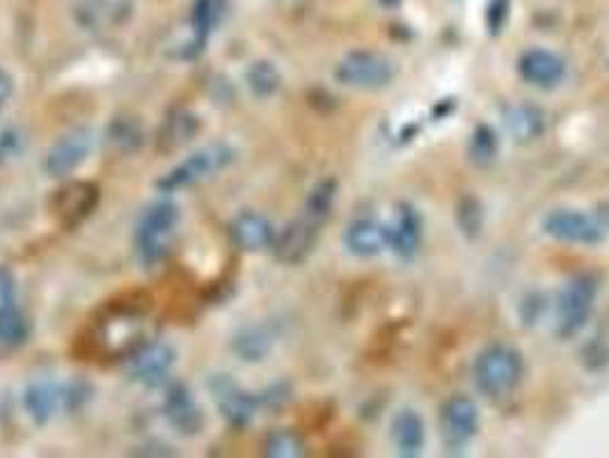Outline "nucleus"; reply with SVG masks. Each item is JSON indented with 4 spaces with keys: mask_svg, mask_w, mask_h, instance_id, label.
<instances>
[{
    "mask_svg": "<svg viewBox=\"0 0 609 458\" xmlns=\"http://www.w3.org/2000/svg\"><path fill=\"white\" fill-rule=\"evenodd\" d=\"M163 415L179 433L184 435H195L197 431H202V426H205L202 410L184 383H174L168 387L163 399Z\"/></svg>",
    "mask_w": 609,
    "mask_h": 458,
    "instance_id": "f3484780",
    "label": "nucleus"
},
{
    "mask_svg": "<svg viewBox=\"0 0 609 458\" xmlns=\"http://www.w3.org/2000/svg\"><path fill=\"white\" fill-rule=\"evenodd\" d=\"M422 241V218L415 206L401 204L397 212V220L386 225V245L401 260H411Z\"/></svg>",
    "mask_w": 609,
    "mask_h": 458,
    "instance_id": "a211bd4d",
    "label": "nucleus"
},
{
    "mask_svg": "<svg viewBox=\"0 0 609 458\" xmlns=\"http://www.w3.org/2000/svg\"><path fill=\"white\" fill-rule=\"evenodd\" d=\"M498 133H495L488 124H482L475 129V133H472V141H470V158H472V164H477V166H488L495 160V156H498Z\"/></svg>",
    "mask_w": 609,
    "mask_h": 458,
    "instance_id": "cd10ccee",
    "label": "nucleus"
},
{
    "mask_svg": "<svg viewBox=\"0 0 609 458\" xmlns=\"http://www.w3.org/2000/svg\"><path fill=\"white\" fill-rule=\"evenodd\" d=\"M596 218H598V222L602 225V229L605 232H609V197L598 206V214H596Z\"/></svg>",
    "mask_w": 609,
    "mask_h": 458,
    "instance_id": "c9c22d12",
    "label": "nucleus"
},
{
    "mask_svg": "<svg viewBox=\"0 0 609 458\" xmlns=\"http://www.w3.org/2000/svg\"><path fill=\"white\" fill-rule=\"evenodd\" d=\"M378 3H380L382 8L394 10V8H399V3H401V0H378Z\"/></svg>",
    "mask_w": 609,
    "mask_h": 458,
    "instance_id": "e433bc0d",
    "label": "nucleus"
},
{
    "mask_svg": "<svg viewBox=\"0 0 609 458\" xmlns=\"http://www.w3.org/2000/svg\"><path fill=\"white\" fill-rule=\"evenodd\" d=\"M99 197H101V191L97 183L70 181V183H64L60 191H56V195L51 200V212L62 227L74 229L95 214Z\"/></svg>",
    "mask_w": 609,
    "mask_h": 458,
    "instance_id": "6e6552de",
    "label": "nucleus"
},
{
    "mask_svg": "<svg viewBox=\"0 0 609 458\" xmlns=\"http://www.w3.org/2000/svg\"><path fill=\"white\" fill-rule=\"evenodd\" d=\"M334 200H337V179L319 181L317 186H314L307 195L305 216H309L312 220H317V222H324L332 212Z\"/></svg>",
    "mask_w": 609,
    "mask_h": 458,
    "instance_id": "bb28decb",
    "label": "nucleus"
},
{
    "mask_svg": "<svg viewBox=\"0 0 609 458\" xmlns=\"http://www.w3.org/2000/svg\"><path fill=\"white\" fill-rule=\"evenodd\" d=\"M232 239L241 250H264L273 245L276 229L268 218L255 212H243L232 222Z\"/></svg>",
    "mask_w": 609,
    "mask_h": 458,
    "instance_id": "6ab92c4d",
    "label": "nucleus"
},
{
    "mask_svg": "<svg viewBox=\"0 0 609 458\" xmlns=\"http://www.w3.org/2000/svg\"><path fill=\"white\" fill-rule=\"evenodd\" d=\"M199 129H202V122H199L197 114H193L188 110H176V112L170 114V118L163 124V129H161L159 147L163 152H174L179 147H184L193 141Z\"/></svg>",
    "mask_w": 609,
    "mask_h": 458,
    "instance_id": "5701e85b",
    "label": "nucleus"
},
{
    "mask_svg": "<svg viewBox=\"0 0 609 458\" xmlns=\"http://www.w3.org/2000/svg\"><path fill=\"white\" fill-rule=\"evenodd\" d=\"M273 349V335L264 326L245 328L234 337V351L245 362H259Z\"/></svg>",
    "mask_w": 609,
    "mask_h": 458,
    "instance_id": "393cba45",
    "label": "nucleus"
},
{
    "mask_svg": "<svg viewBox=\"0 0 609 458\" xmlns=\"http://www.w3.org/2000/svg\"><path fill=\"white\" fill-rule=\"evenodd\" d=\"M544 232L555 241L573 245H598L605 241V229L598 218L573 209L550 212L544 218Z\"/></svg>",
    "mask_w": 609,
    "mask_h": 458,
    "instance_id": "1a4fd4ad",
    "label": "nucleus"
},
{
    "mask_svg": "<svg viewBox=\"0 0 609 458\" xmlns=\"http://www.w3.org/2000/svg\"><path fill=\"white\" fill-rule=\"evenodd\" d=\"M16 305V280L10 268L0 266V310Z\"/></svg>",
    "mask_w": 609,
    "mask_h": 458,
    "instance_id": "72a5a7b5",
    "label": "nucleus"
},
{
    "mask_svg": "<svg viewBox=\"0 0 609 458\" xmlns=\"http://www.w3.org/2000/svg\"><path fill=\"white\" fill-rule=\"evenodd\" d=\"M245 81H247V87H251L253 95L259 97V99L273 97L282 85V76L278 72V67L273 62H268V60H257V62L247 67Z\"/></svg>",
    "mask_w": 609,
    "mask_h": 458,
    "instance_id": "a878e982",
    "label": "nucleus"
},
{
    "mask_svg": "<svg viewBox=\"0 0 609 458\" xmlns=\"http://www.w3.org/2000/svg\"><path fill=\"white\" fill-rule=\"evenodd\" d=\"M89 399V385L83 381L41 378L28 385L24 406L37 424L51 422L60 412H74Z\"/></svg>",
    "mask_w": 609,
    "mask_h": 458,
    "instance_id": "f03ea898",
    "label": "nucleus"
},
{
    "mask_svg": "<svg viewBox=\"0 0 609 458\" xmlns=\"http://www.w3.org/2000/svg\"><path fill=\"white\" fill-rule=\"evenodd\" d=\"M442 443L449 451H461L479 431V408L470 397H451L440 408Z\"/></svg>",
    "mask_w": 609,
    "mask_h": 458,
    "instance_id": "0eeeda50",
    "label": "nucleus"
},
{
    "mask_svg": "<svg viewBox=\"0 0 609 458\" xmlns=\"http://www.w3.org/2000/svg\"><path fill=\"white\" fill-rule=\"evenodd\" d=\"M89 152H93V131L74 129L70 133H64L49 149L47 160H44V168H47L49 177L64 179L74 174L85 164Z\"/></svg>",
    "mask_w": 609,
    "mask_h": 458,
    "instance_id": "9d476101",
    "label": "nucleus"
},
{
    "mask_svg": "<svg viewBox=\"0 0 609 458\" xmlns=\"http://www.w3.org/2000/svg\"><path fill=\"white\" fill-rule=\"evenodd\" d=\"M511 0H488V12H486V26L490 35H500L504 31V23L509 16Z\"/></svg>",
    "mask_w": 609,
    "mask_h": 458,
    "instance_id": "2f4dec72",
    "label": "nucleus"
},
{
    "mask_svg": "<svg viewBox=\"0 0 609 458\" xmlns=\"http://www.w3.org/2000/svg\"><path fill=\"white\" fill-rule=\"evenodd\" d=\"M334 79L355 89H380L392 83L394 64L374 51H353L337 64Z\"/></svg>",
    "mask_w": 609,
    "mask_h": 458,
    "instance_id": "423d86ee",
    "label": "nucleus"
},
{
    "mask_svg": "<svg viewBox=\"0 0 609 458\" xmlns=\"http://www.w3.org/2000/svg\"><path fill=\"white\" fill-rule=\"evenodd\" d=\"M504 124L507 131L511 133V137L515 143H532L538 141L540 135L546 131V118L544 110L523 104V106H513L504 112Z\"/></svg>",
    "mask_w": 609,
    "mask_h": 458,
    "instance_id": "412c9836",
    "label": "nucleus"
},
{
    "mask_svg": "<svg viewBox=\"0 0 609 458\" xmlns=\"http://www.w3.org/2000/svg\"><path fill=\"white\" fill-rule=\"evenodd\" d=\"M31 335L28 318L16 305L0 310V353L19 349Z\"/></svg>",
    "mask_w": 609,
    "mask_h": 458,
    "instance_id": "b1692460",
    "label": "nucleus"
},
{
    "mask_svg": "<svg viewBox=\"0 0 609 458\" xmlns=\"http://www.w3.org/2000/svg\"><path fill=\"white\" fill-rule=\"evenodd\" d=\"M475 385L479 393L486 397H504L517 387L523 374H525V362L523 355L517 353L513 347L507 343H490L484 349L475 362Z\"/></svg>",
    "mask_w": 609,
    "mask_h": 458,
    "instance_id": "f257e3e1",
    "label": "nucleus"
},
{
    "mask_svg": "<svg viewBox=\"0 0 609 458\" xmlns=\"http://www.w3.org/2000/svg\"><path fill=\"white\" fill-rule=\"evenodd\" d=\"M176 225L179 206L174 202L161 200L147 206L138 220V227H135V248H138L143 264H159L168 255Z\"/></svg>",
    "mask_w": 609,
    "mask_h": 458,
    "instance_id": "7ed1b4c3",
    "label": "nucleus"
},
{
    "mask_svg": "<svg viewBox=\"0 0 609 458\" xmlns=\"http://www.w3.org/2000/svg\"><path fill=\"white\" fill-rule=\"evenodd\" d=\"M24 135H21L16 129H8L0 133V160H8L19 156L24 152Z\"/></svg>",
    "mask_w": 609,
    "mask_h": 458,
    "instance_id": "473e14b6",
    "label": "nucleus"
},
{
    "mask_svg": "<svg viewBox=\"0 0 609 458\" xmlns=\"http://www.w3.org/2000/svg\"><path fill=\"white\" fill-rule=\"evenodd\" d=\"M211 393L222 412V418L228 420L232 426L241 429L255 420L259 399L251 393H245V389H241L232 378L214 376Z\"/></svg>",
    "mask_w": 609,
    "mask_h": 458,
    "instance_id": "4468645a",
    "label": "nucleus"
},
{
    "mask_svg": "<svg viewBox=\"0 0 609 458\" xmlns=\"http://www.w3.org/2000/svg\"><path fill=\"white\" fill-rule=\"evenodd\" d=\"M133 0H76L74 19L81 28L89 33L118 31L129 21Z\"/></svg>",
    "mask_w": 609,
    "mask_h": 458,
    "instance_id": "f8f14e48",
    "label": "nucleus"
},
{
    "mask_svg": "<svg viewBox=\"0 0 609 458\" xmlns=\"http://www.w3.org/2000/svg\"><path fill=\"white\" fill-rule=\"evenodd\" d=\"M517 74L529 85L550 89L557 87L563 76H567V62L552 51L529 49L517 60Z\"/></svg>",
    "mask_w": 609,
    "mask_h": 458,
    "instance_id": "dca6fc26",
    "label": "nucleus"
},
{
    "mask_svg": "<svg viewBox=\"0 0 609 458\" xmlns=\"http://www.w3.org/2000/svg\"><path fill=\"white\" fill-rule=\"evenodd\" d=\"M319 227H321V222L312 220L309 216H303V218L289 222L280 234H276V241H273V245H270L276 252L278 262L289 264V266L305 262L314 243H317Z\"/></svg>",
    "mask_w": 609,
    "mask_h": 458,
    "instance_id": "ddd939ff",
    "label": "nucleus"
},
{
    "mask_svg": "<svg viewBox=\"0 0 609 458\" xmlns=\"http://www.w3.org/2000/svg\"><path fill=\"white\" fill-rule=\"evenodd\" d=\"M224 8H228L224 0H195L191 10V37L182 46V51H179V58L193 60L205 51L211 33L224 14Z\"/></svg>",
    "mask_w": 609,
    "mask_h": 458,
    "instance_id": "2eb2a0df",
    "label": "nucleus"
},
{
    "mask_svg": "<svg viewBox=\"0 0 609 458\" xmlns=\"http://www.w3.org/2000/svg\"><path fill=\"white\" fill-rule=\"evenodd\" d=\"M12 89H14V83H12V76L5 72L3 67H0V108H3L10 97H12Z\"/></svg>",
    "mask_w": 609,
    "mask_h": 458,
    "instance_id": "f704fd0d",
    "label": "nucleus"
},
{
    "mask_svg": "<svg viewBox=\"0 0 609 458\" xmlns=\"http://www.w3.org/2000/svg\"><path fill=\"white\" fill-rule=\"evenodd\" d=\"M344 243L355 257H376L382 248H388L386 225H380L372 218H357L346 227Z\"/></svg>",
    "mask_w": 609,
    "mask_h": 458,
    "instance_id": "aec40b11",
    "label": "nucleus"
},
{
    "mask_svg": "<svg viewBox=\"0 0 609 458\" xmlns=\"http://www.w3.org/2000/svg\"><path fill=\"white\" fill-rule=\"evenodd\" d=\"M305 447L303 441L299 438L296 433L289 431V429H280L273 431L268 435L266 441V456H273V458H296L303 456Z\"/></svg>",
    "mask_w": 609,
    "mask_h": 458,
    "instance_id": "c85d7f7f",
    "label": "nucleus"
},
{
    "mask_svg": "<svg viewBox=\"0 0 609 458\" xmlns=\"http://www.w3.org/2000/svg\"><path fill=\"white\" fill-rule=\"evenodd\" d=\"M596 293L598 285L592 275H575L563 285L555 303V328L559 337H575L586 326L594 312Z\"/></svg>",
    "mask_w": 609,
    "mask_h": 458,
    "instance_id": "20e7f679",
    "label": "nucleus"
},
{
    "mask_svg": "<svg viewBox=\"0 0 609 458\" xmlns=\"http://www.w3.org/2000/svg\"><path fill=\"white\" fill-rule=\"evenodd\" d=\"M110 141L115 143L122 149H133L143 143V133L141 126L135 124L133 120H118L115 124L110 126Z\"/></svg>",
    "mask_w": 609,
    "mask_h": 458,
    "instance_id": "7c9ffc66",
    "label": "nucleus"
},
{
    "mask_svg": "<svg viewBox=\"0 0 609 458\" xmlns=\"http://www.w3.org/2000/svg\"><path fill=\"white\" fill-rule=\"evenodd\" d=\"M234 160V149L228 145H209L205 149L195 152L186 160H182L176 168L163 174L156 183V189L161 193H176L182 189L195 186V183L205 181L218 172H222Z\"/></svg>",
    "mask_w": 609,
    "mask_h": 458,
    "instance_id": "39448f33",
    "label": "nucleus"
},
{
    "mask_svg": "<svg viewBox=\"0 0 609 458\" xmlns=\"http://www.w3.org/2000/svg\"><path fill=\"white\" fill-rule=\"evenodd\" d=\"M424 420L415 410H401L392 420V441L401 456H417L424 447Z\"/></svg>",
    "mask_w": 609,
    "mask_h": 458,
    "instance_id": "4be33fe9",
    "label": "nucleus"
},
{
    "mask_svg": "<svg viewBox=\"0 0 609 458\" xmlns=\"http://www.w3.org/2000/svg\"><path fill=\"white\" fill-rule=\"evenodd\" d=\"M484 225V209L477 197L467 195L465 200H461L459 204V227L461 232L467 237H477L482 232Z\"/></svg>",
    "mask_w": 609,
    "mask_h": 458,
    "instance_id": "c756f323",
    "label": "nucleus"
},
{
    "mask_svg": "<svg viewBox=\"0 0 609 458\" xmlns=\"http://www.w3.org/2000/svg\"><path fill=\"white\" fill-rule=\"evenodd\" d=\"M174 349L166 341L143 343L138 351L131 353L129 362V376L147 387H159L168 378L174 366Z\"/></svg>",
    "mask_w": 609,
    "mask_h": 458,
    "instance_id": "9b49d317",
    "label": "nucleus"
}]
</instances>
